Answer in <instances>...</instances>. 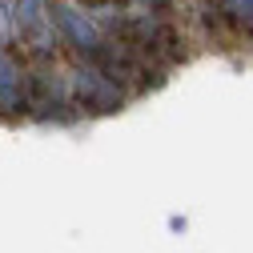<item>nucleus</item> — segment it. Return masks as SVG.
Wrapping results in <instances>:
<instances>
[{"instance_id":"obj_2","label":"nucleus","mask_w":253,"mask_h":253,"mask_svg":"<svg viewBox=\"0 0 253 253\" xmlns=\"http://www.w3.org/2000/svg\"><path fill=\"white\" fill-rule=\"evenodd\" d=\"M52 24H56V33H60V44H69L84 60H97V52L105 48L97 16H88V12L73 8V4H52Z\"/></svg>"},{"instance_id":"obj_3","label":"nucleus","mask_w":253,"mask_h":253,"mask_svg":"<svg viewBox=\"0 0 253 253\" xmlns=\"http://www.w3.org/2000/svg\"><path fill=\"white\" fill-rule=\"evenodd\" d=\"M16 24H20V37L41 56H48L60 41L56 24H52V8H44V0H16Z\"/></svg>"},{"instance_id":"obj_4","label":"nucleus","mask_w":253,"mask_h":253,"mask_svg":"<svg viewBox=\"0 0 253 253\" xmlns=\"http://www.w3.org/2000/svg\"><path fill=\"white\" fill-rule=\"evenodd\" d=\"M28 105V97H24V77H20V69L12 65V60L0 52V113H16V109H24Z\"/></svg>"},{"instance_id":"obj_5","label":"nucleus","mask_w":253,"mask_h":253,"mask_svg":"<svg viewBox=\"0 0 253 253\" xmlns=\"http://www.w3.org/2000/svg\"><path fill=\"white\" fill-rule=\"evenodd\" d=\"M221 8L229 12V20L237 28H249L253 33V0H221Z\"/></svg>"},{"instance_id":"obj_1","label":"nucleus","mask_w":253,"mask_h":253,"mask_svg":"<svg viewBox=\"0 0 253 253\" xmlns=\"http://www.w3.org/2000/svg\"><path fill=\"white\" fill-rule=\"evenodd\" d=\"M69 92H73V101L92 109V113H117L125 105V92H121V81H113L105 69H97L88 60V65L73 69L69 77Z\"/></svg>"},{"instance_id":"obj_6","label":"nucleus","mask_w":253,"mask_h":253,"mask_svg":"<svg viewBox=\"0 0 253 253\" xmlns=\"http://www.w3.org/2000/svg\"><path fill=\"white\" fill-rule=\"evenodd\" d=\"M12 37H20V24H16V0H0V44H8Z\"/></svg>"}]
</instances>
